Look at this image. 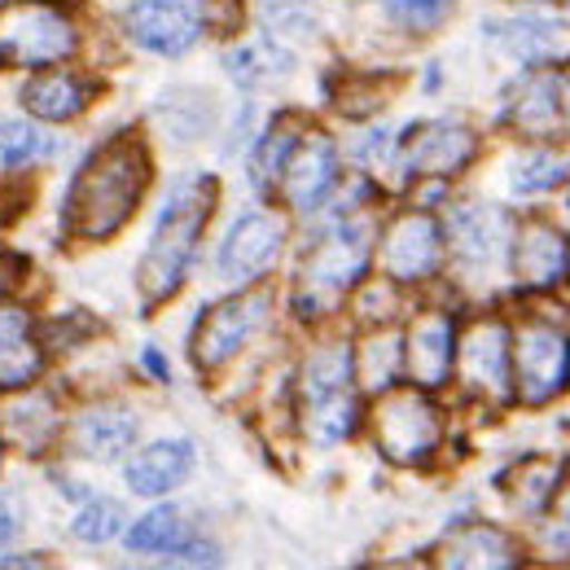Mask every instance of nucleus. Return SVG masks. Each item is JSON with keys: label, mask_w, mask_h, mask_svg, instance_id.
<instances>
[{"label": "nucleus", "mask_w": 570, "mask_h": 570, "mask_svg": "<svg viewBox=\"0 0 570 570\" xmlns=\"http://www.w3.org/2000/svg\"><path fill=\"white\" fill-rule=\"evenodd\" d=\"M145 185H149V158L141 141L115 137L110 145H101L71 185V203H67L71 228L88 242L119 233L128 215L137 212Z\"/></svg>", "instance_id": "obj_1"}, {"label": "nucleus", "mask_w": 570, "mask_h": 570, "mask_svg": "<svg viewBox=\"0 0 570 570\" xmlns=\"http://www.w3.org/2000/svg\"><path fill=\"white\" fill-rule=\"evenodd\" d=\"M215 207V180L212 176H189L176 185L167 212L158 219L154 237H149V250L141 259V294L145 303H158L167 294H176V285L185 282L189 273V259L198 250V237L212 219Z\"/></svg>", "instance_id": "obj_2"}, {"label": "nucleus", "mask_w": 570, "mask_h": 570, "mask_svg": "<svg viewBox=\"0 0 570 570\" xmlns=\"http://www.w3.org/2000/svg\"><path fill=\"white\" fill-rule=\"evenodd\" d=\"M373 255V228L364 219L338 224L316 250H307L303 268H298V289H294V307L303 316H321L325 307H334L352 285L364 277Z\"/></svg>", "instance_id": "obj_3"}, {"label": "nucleus", "mask_w": 570, "mask_h": 570, "mask_svg": "<svg viewBox=\"0 0 570 570\" xmlns=\"http://www.w3.org/2000/svg\"><path fill=\"white\" fill-rule=\"evenodd\" d=\"M75 53V27L62 9L45 0L0 4V62L13 67H53Z\"/></svg>", "instance_id": "obj_4"}, {"label": "nucleus", "mask_w": 570, "mask_h": 570, "mask_svg": "<svg viewBox=\"0 0 570 570\" xmlns=\"http://www.w3.org/2000/svg\"><path fill=\"white\" fill-rule=\"evenodd\" d=\"M509 373L522 404H549L570 386V338L558 325L531 321L509 347Z\"/></svg>", "instance_id": "obj_5"}, {"label": "nucleus", "mask_w": 570, "mask_h": 570, "mask_svg": "<svg viewBox=\"0 0 570 570\" xmlns=\"http://www.w3.org/2000/svg\"><path fill=\"white\" fill-rule=\"evenodd\" d=\"M373 426H377V448L391 461H404V465L426 461L434 443H439V413L426 404L422 386L417 391H391L377 404Z\"/></svg>", "instance_id": "obj_6"}, {"label": "nucleus", "mask_w": 570, "mask_h": 570, "mask_svg": "<svg viewBox=\"0 0 570 570\" xmlns=\"http://www.w3.org/2000/svg\"><path fill=\"white\" fill-rule=\"evenodd\" d=\"M264 316H268V289L233 294V298L215 303L212 312L198 321L189 352L203 368H219L228 356H237V347L264 325Z\"/></svg>", "instance_id": "obj_7"}, {"label": "nucleus", "mask_w": 570, "mask_h": 570, "mask_svg": "<svg viewBox=\"0 0 570 570\" xmlns=\"http://www.w3.org/2000/svg\"><path fill=\"white\" fill-rule=\"evenodd\" d=\"M124 31L163 58H180L203 36V13L194 0H132L124 9Z\"/></svg>", "instance_id": "obj_8"}, {"label": "nucleus", "mask_w": 570, "mask_h": 570, "mask_svg": "<svg viewBox=\"0 0 570 570\" xmlns=\"http://www.w3.org/2000/svg\"><path fill=\"white\" fill-rule=\"evenodd\" d=\"M282 246H285V224L277 215L268 212L242 215L228 228L224 246H219V273H224V282H237V285L259 282L277 264Z\"/></svg>", "instance_id": "obj_9"}, {"label": "nucleus", "mask_w": 570, "mask_h": 570, "mask_svg": "<svg viewBox=\"0 0 570 570\" xmlns=\"http://www.w3.org/2000/svg\"><path fill=\"white\" fill-rule=\"evenodd\" d=\"M479 149V137L465 124L452 119H430L409 128V137L400 141V167L409 176H456Z\"/></svg>", "instance_id": "obj_10"}, {"label": "nucleus", "mask_w": 570, "mask_h": 570, "mask_svg": "<svg viewBox=\"0 0 570 570\" xmlns=\"http://www.w3.org/2000/svg\"><path fill=\"white\" fill-rule=\"evenodd\" d=\"M443 259V228L426 212L400 215L382 237V268L395 282H422Z\"/></svg>", "instance_id": "obj_11"}, {"label": "nucleus", "mask_w": 570, "mask_h": 570, "mask_svg": "<svg viewBox=\"0 0 570 570\" xmlns=\"http://www.w3.org/2000/svg\"><path fill=\"white\" fill-rule=\"evenodd\" d=\"M334 180H338V149H334V141L325 132L298 137L282 171L285 203L294 212H316L325 203V194L334 189Z\"/></svg>", "instance_id": "obj_12"}, {"label": "nucleus", "mask_w": 570, "mask_h": 570, "mask_svg": "<svg viewBox=\"0 0 570 570\" xmlns=\"http://www.w3.org/2000/svg\"><path fill=\"white\" fill-rule=\"evenodd\" d=\"M509 264H513V277L531 289L558 285L570 273V242L553 224L527 219L509 242Z\"/></svg>", "instance_id": "obj_13"}, {"label": "nucleus", "mask_w": 570, "mask_h": 570, "mask_svg": "<svg viewBox=\"0 0 570 570\" xmlns=\"http://www.w3.org/2000/svg\"><path fill=\"white\" fill-rule=\"evenodd\" d=\"M452 360H456L452 316H443V312L417 316L409 325V338H404V373L413 377V386H422V391L443 386L452 373Z\"/></svg>", "instance_id": "obj_14"}, {"label": "nucleus", "mask_w": 570, "mask_h": 570, "mask_svg": "<svg viewBox=\"0 0 570 570\" xmlns=\"http://www.w3.org/2000/svg\"><path fill=\"white\" fill-rule=\"evenodd\" d=\"M456 360H461V377L483 391V395H509V330L500 321H479L461 343H456Z\"/></svg>", "instance_id": "obj_15"}, {"label": "nucleus", "mask_w": 570, "mask_h": 570, "mask_svg": "<svg viewBox=\"0 0 570 570\" xmlns=\"http://www.w3.org/2000/svg\"><path fill=\"white\" fill-rule=\"evenodd\" d=\"M194 474V443L185 439H158L128 461V488L137 497H167Z\"/></svg>", "instance_id": "obj_16"}, {"label": "nucleus", "mask_w": 570, "mask_h": 570, "mask_svg": "<svg viewBox=\"0 0 570 570\" xmlns=\"http://www.w3.org/2000/svg\"><path fill=\"white\" fill-rule=\"evenodd\" d=\"M483 31L527 67H540V62H553L567 53V31L549 18H509V22H488Z\"/></svg>", "instance_id": "obj_17"}, {"label": "nucleus", "mask_w": 570, "mask_h": 570, "mask_svg": "<svg viewBox=\"0 0 570 570\" xmlns=\"http://www.w3.org/2000/svg\"><path fill=\"white\" fill-rule=\"evenodd\" d=\"M224 71L237 88H264L294 71V53L277 36H250L224 53Z\"/></svg>", "instance_id": "obj_18"}, {"label": "nucleus", "mask_w": 570, "mask_h": 570, "mask_svg": "<svg viewBox=\"0 0 570 570\" xmlns=\"http://www.w3.org/2000/svg\"><path fill=\"white\" fill-rule=\"evenodd\" d=\"M137 443V417L128 409H92L75 422V448L92 461H119Z\"/></svg>", "instance_id": "obj_19"}, {"label": "nucleus", "mask_w": 570, "mask_h": 570, "mask_svg": "<svg viewBox=\"0 0 570 570\" xmlns=\"http://www.w3.org/2000/svg\"><path fill=\"white\" fill-rule=\"evenodd\" d=\"M27 312L22 307H0V391L27 386L40 373V352L27 338Z\"/></svg>", "instance_id": "obj_20"}, {"label": "nucleus", "mask_w": 570, "mask_h": 570, "mask_svg": "<svg viewBox=\"0 0 570 570\" xmlns=\"http://www.w3.org/2000/svg\"><path fill=\"white\" fill-rule=\"evenodd\" d=\"M83 101H88L83 83L71 79L67 71H45L22 83V106H27L36 119H49V124L75 119V115L83 110Z\"/></svg>", "instance_id": "obj_21"}, {"label": "nucleus", "mask_w": 570, "mask_h": 570, "mask_svg": "<svg viewBox=\"0 0 570 570\" xmlns=\"http://www.w3.org/2000/svg\"><path fill=\"white\" fill-rule=\"evenodd\" d=\"M443 562L448 567H518V549L504 531L479 522V527H461L443 544Z\"/></svg>", "instance_id": "obj_22"}, {"label": "nucleus", "mask_w": 570, "mask_h": 570, "mask_svg": "<svg viewBox=\"0 0 570 570\" xmlns=\"http://www.w3.org/2000/svg\"><path fill=\"white\" fill-rule=\"evenodd\" d=\"M509 119L522 128V132H553L558 119H562V101H558V75H527L518 97L509 101Z\"/></svg>", "instance_id": "obj_23"}, {"label": "nucleus", "mask_w": 570, "mask_h": 570, "mask_svg": "<svg viewBox=\"0 0 570 570\" xmlns=\"http://www.w3.org/2000/svg\"><path fill=\"white\" fill-rule=\"evenodd\" d=\"M452 242H456V250H461L465 259H474V264L497 259L500 250L509 246L504 219H500L497 212H488V207H465V212H456V219H452Z\"/></svg>", "instance_id": "obj_24"}, {"label": "nucleus", "mask_w": 570, "mask_h": 570, "mask_svg": "<svg viewBox=\"0 0 570 570\" xmlns=\"http://www.w3.org/2000/svg\"><path fill=\"white\" fill-rule=\"evenodd\" d=\"M294 141H298V119H294V115L273 119V124H268V132L259 137L255 158H250V185H255L259 194H273V189L282 185L285 158H289Z\"/></svg>", "instance_id": "obj_25"}, {"label": "nucleus", "mask_w": 570, "mask_h": 570, "mask_svg": "<svg viewBox=\"0 0 570 570\" xmlns=\"http://www.w3.org/2000/svg\"><path fill=\"white\" fill-rule=\"evenodd\" d=\"M185 540H189V522H185V513L171 509V504L149 509L141 522L128 531V549H132V553H176Z\"/></svg>", "instance_id": "obj_26"}, {"label": "nucleus", "mask_w": 570, "mask_h": 570, "mask_svg": "<svg viewBox=\"0 0 570 570\" xmlns=\"http://www.w3.org/2000/svg\"><path fill=\"white\" fill-rule=\"evenodd\" d=\"M352 430H356V395H352V386L307 400V434L316 443H338Z\"/></svg>", "instance_id": "obj_27"}, {"label": "nucleus", "mask_w": 570, "mask_h": 570, "mask_svg": "<svg viewBox=\"0 0 570 570\" xmlns=\"http://www.w3.org/2000/svg\"><path fill=\"white\" fill-rule=\"evenodd\" d=\"M570 176V154H558V149H531L513 163L509 171V185L513 194H549L558 189Z\"/></svg>", "instance_id": "obj_28"}, {"label": "nucleus", "mask_w": 570, "mask_h": 570, "mask_svg": "<svg viewBox=\"0 0 570 570\" xmlns=\"http://www.w3.org/2000/svg\"><path fill=\"white\" fill-rule=\"evenodd\" d=\"M352 368H356V377L364 391H386V386L404 373V343L391 338V334H377V338L364 343L360 360L352 356Z\"/></svg>", "instance_id": "obj_29"}, {"label": "nucleus", "mask_w": 570, "mask_h": 570, "mask_svg": "<svg viewBox=\"0 0 570 570\" xmlns=\"http://www.w3.org/2000/svg\"><path fill=\"white\" fill-rule=\"evenodd\" d=\"M53 149H58L53 137H45L40 128H31L22 119H0V171H18Z\"/></svg>", "instance_id": "obj_30"}, {"label": "nucleus", "mask_w": 570, "mask_h": 570, "mask_svg": "<svg viewBox=\"0 0 570 570\" xmlns=\"http://www.w3.org/2000/svg\"><path fill=\"white\" fill-rule=\"evenodd\" d=\"M352 377H356L352 352L347 347H325L303 368V400H316V395H330V391H347Z\"/></svg>", "instance_id": "obj_31"}, {"label": "nucleus", "mask_w": 570, "mask_h": 570, "mask_svg": "<svg viewBox=\"0 0 570 570\" xmlns=\"http://www.w3.org/2000/svg\"><path fill=\"white\" fill-rule=\"evenodd\" d=\"M4 426H9V434H13L22 448L40 452V448H45V439L58 430V417L49 413V404H45V400H27V404H18V409H9V413H4Z\"/></svg>", "instance_id": "obj_32"}, {"label": "nucleus", "mask_w": 570, "mask_h": 570, "mask_svg": "<svg viewBox=\"0 0 570 570\" xmlns=\"http://www.w3.org/2000/svg\"><path fill=\"white\" fill-rule=\"evenodd\" d=\"M518 474H522V488H509L513 500H518V509L540 513L549 500L558 497V465L553 461H522Z\"/></svg>", "instance_id": "obj_33"}, {"label": "nucleus", "mask_w": 570, "mask_h": 570, "mask_svg": "<svg viewBox=\"0 0 570 570\" xmlns=\"http://www.w3.org/2000/svg\"><path fill=\"white\" fill-rule=\"evenodd\" d=\"M75 540H88V544H106L124 531V509L115 500H88L75 518Z\"/></svg>", "instance_id": "obj_34"}, {"label": "nucleus", "mask_w": 570, "mask_h": 570, "mask_svg": "<svg viewBox=\"0 0 570 570\" xmlns=\"http://www.w3.org/2000/svg\"><path fill=\"white\" fill-rule=\"evenodd\" d=\"M264 22L277 36H312L316 31V9L312 0H264Z\"/></svg>", "instance_id": "obj_35"}, {"label": "nucleus", "mask_w": 570, "mask_h": 570, "mask_svg": "<svg viewBox=\"0 0 570 570\" xmlns=\"http://www.w3.org/2000/svg\"><path fill=\"white\" fill-rule=\"evenodd\" d=\"M382 4H386V13L400 27H409V31H434L452 13L456 0H382Z\"/></svg>", "instance_id": "obj_36"}, {"label": "nucleus", "mask_w": 570, "mask_h": 570, "mask_svg": "<svg viewBox=\"0 0 570 570\" xmlns=\"http://www.w3.org/2000/svg\"><path fill=\"white\" fill-rule=\"evenodd\" d=\"M171 562H180V567H219V549H215V544H189V540H185Z\"/></svg>", "instance_id": "obj_37"}, {"label": "nucleus", "mask_w": 570, "mask_h": 570, "mask_svg": "<svg viewBox=\"0 0 570 570\" xmlns=\"http://www.w3.org/2000/svg\"><path fill=\"white\" fill-rule=\"evenodd\" d=\"M215 4H219V13H207V27H215V31H237L242 4L237 0H215Z\"/></svg>", "instance_id": "obj_38"}, {"label": "nucleus", "mask_w": 570, "mask_h": 570, "mask_svg": "<svg viewBox=\"0 0 570 570\" xmlns=\"http://www.w3.org/2000/svg\"><path fill=\"white\" fill-rule=\"evenodd\" d=\"M18 527H22V522H18V509H13V500L0 492V544H9V540L18 535Z\"/></svg>", "instance_id": "obj_39"}, {"label": "nucleus", "mask_w": 570, "mask_h": 570, "mask_svg": "<svg viewBox=\"0 0 570 570\" xmlns=\"http://www.w3.org/2000/svg\"><path fill=\"white\" fill-rule=\"evenodd\" d=\"M558 101H562V115H570V71L558 75Z\"/></svg>", "instance_id": "obj_40"}, {"label": "nucleus", "mask_w": 570, "mask_h": 570, "mask_svg": "<svg viewBox=\"0 0 570 570\" xmlns=\"http://www.w3.org/2000/svg\"><path fill=\"white\" fill-rule=\"evenodd\" d=\"M0 567H40V558H0Z\"/></svg>", "instance_id": "obj_41"}, {"label": "nucleus", "mask_w": 570, "mask_h": 570, "mask_svg": "<svg viewBox=\"0 0 570 570\" xmlns=\"http://www.w3.org/2000/svg\"><path fill=\"white\" fill-rule=\"evenodd\" d=\"M0 294H4V277H0Z\"/></svg>", "instance_id": "obj_42"}]
</instances>
